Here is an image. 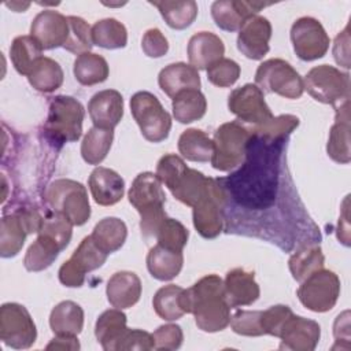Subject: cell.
Here are the masks:
<instances>
[{
	"mask_svg": "<svg viewBox=\"0 0 351 351\" xmlns=\"http://www.w3.org/2000/svg\"><path fill=\"white\" fill-rule=\"evenodd\" d=\"M186 306L196 326L203 332H219L230 324L223 280L217 274H207L186 289Z\"/></svg>",
	"mask_w": 351,
	"mask_h": 351,
	"instance_id": "1",
	"label": "cell"
},
{
	"mask_svg": "<svg viewBox=\"0 0 351 351\" xmlns=\"http://www.w3.org/2000/svg\"><path fill=\"white\" fill-rule=\"evenodd\" d=\"M49 208L63 215L73 226H81L90 217V204L86 188L74 180L59 178L52 181L44 195Z\"/></svg>",
	"mask_w": 351,
	"mask_h": 351,
	"instance_id": "2",
	"label": "cell"
},
{
	"mask_svg": "<svg viewBox=\"0 0 351 351\" xmlns=\"http://www.w3.org/2000/svg\"><path fill=\"white\" fill-rule=\"evenodd\" d=\"M84 117L85 110L80 100L66 95L55 96L48 107L44 130L55 143L77 141L82 136Z\"/></svg>",
	"mask_w": 351,
	"mask_h": 351,
	"instance_id": "3",
	"label": "cell"
},
{
	"mask_svg": "<svg viewBox=\"0 0 351 351\" xmlns=\"http://www.w3.org/2000/svg\"><path fill=\"white\" fill-rule=\"evenodd\" d=\"M130 111L145 140L160 143L169 137L171 117L154 93L136 92L130 99Z\"/></svg>",
	"mask_w": 351,
	"mask_h": 351,
	"instance_id": "4",
	"label": "cell"
},
{
	"mask_svg": "<svg viewBox=\"0 0 351 351\" xmlns=\"http://www.w3.org/2000/svg\"><path fill=\"white\" fill-rule=\"evenodd\" d=\"M251 134L250 130L237 121L222 123L214 133V152L211 165L215 170L230 171L244 159Z\"/></svg>",
	"mask_w": 351,
	"mask_h": 351,
	"instance_id": "5",
	"label": "cell"
},
{
	"mask_svg": "<svg viewBox=\"0 0 351 351\" xmlns=\"http://www.w3.org/2000/svg\"><path fill=\"white\" fill-rule=\"evenodd\" d=\"M304 90L319 103L339 106L350 100V74L329 64L313 67L303 80Z\"/></svg>",
	"mask_w": 351,
	"mask_h": 351,
	"instance_id": "6",
	"label": "cell"
},
{
	"mask_svg": "<svg viewBox=\"0 0 351 351\" xmlns=\"http://www.w3.org/2000/svg\"><path fill=\"white\" fill-rule=\"evenodd\" d=\"M255 85L266 93H277L285 99H299L304 92L303 78L284 59L273 58L262 62L255 73Z\"/></svg>",
	"mask_w": 351,
	"mask_h": 351,
	"instance_id": "7",
	"label": "cell"
},
{
	"mask_svg": "<svg viewBox=\"0 0 351 351\" xmlns=\"http://www.w3.org/2000/svg\"><path fill=\"white\" fill-rule=\"evenodd\" d=\"M296 295L307 310L326 313L340 296V280L336 273L322 267L300 282Z\"/></svg>",
	"mask_w": 351,
	"mask_h": 351,
	"instance_id": "8",
	"label": "cell"
},
{
	"mask_svg": "<svg viewBox=\"0 0 351 351\" xmlns=\"http://www.w3.org/2000/svg\"><path fill=\"white\" fill-rule=\"evenodd\" d=\"M0 339L7 347L15 350H25L34 344L37 329L25 306L10 302L0 307Z\"/></svg>",
	"mask_w": 351,
	"mask_h": 351,
	"instance_id": "9",
	"label": "cell"
},
{
	"mask_svg": "<svg viewBox=\"0 0 351 351\" xmlns=\"http://www.w3.org/2000/svg\"><path fill=\"white\" fill-rule=\"evenodd\" d=\"M226 193L218 180L210 178L204 196L193 206V226L204 239H214L223 229Z\"/></svg>",
	"mask_w": 351,
	"mask_h": 351,
	"instance_id": "10",
	"label": "cell"
},
{
	"mask_svg": "<svg viewBox=\"0 0 351 351\" xmlns=\"http://www.w3.org/2000/svg\"><path fill=\"white\" fill-rule=\"evenodd\" d=\"M108 254L101 251L90 234L84 237L73 255L60 266L59 281L69 288H80L85 282L86 273H90L103 266Z\"/></svg>",
	"mask_w": 351,
	"mask_h": 351,
	"instance_id": "11",
	"label": "cell"
},
{
	"mask_svg": "<svg viewBox=\"0 0 351 351\" xmlns=\"http://www.w3.org/2000/svg\"><path fill=\"white\" fill-rule=\"evenodd\" d=\"M291 43L299 59L311 62L325 56L329 49L330 38L318 19L302 16L292 23Z\"/></svg>",
	"mask_w": 351,
	"mask_h": 351,
	"instance_id": "12",
	"label": "cell"
},
{
	"mask_svg": "<svg viewBox=\"0 0 351 351\" xmlns=\"http://www.w3.org/2000/svg\"><path fill=\"white\" fill-rule=\"evenodd\" d=\"M228 108L239 121L255 126L265 125L273 118L263 92L255 84H245L233 89L228 97Z\"/></svg>",
	"mask_w": 351,
	"mask_h": 351,
	"instance_id": "13",
	"label": "cell"
},
{
	"mask_svg": "<svg viewBox=\"0 0 351 351\" xmlns=\"http://www.w3.org/2000/svg\"><path fill=\"white\" fill-rule=\"evenodd\" d=\"M130 204L138 211L140 217H147L165 211L166 195L156 174L143 171L136 176L128 192Z\"/></svg>",
	"mask_w": 351,
	"mask_h": 351,
	"instance_id": "14",
	"label": "cell"
},
{
	"mask_svg": "<svg viewBox=\"0 0 351 351\" xmlns=\"http://www.w3.org/2000/svg\"><path fill=\"white\" fill-rule=\"evenodd\" d=\"M271 38V23L267 18L254 15L240 27L237 34V49L248 59L261 60L269 52Z\"/></svg>",
	"mask_w": 351,
	"mask_h": 351,
	"instance_id": "15",
	"label": "cell"
},
{
	"mask_svg": "<svg viewBox=\"0 0 351 351\" xmlns=\"http://www.w3.org/2000/svg\"><path fill=\"white\" fill-rule=\"evenodd\" d=\"M280 350L313 351L321 337V326L314 319L292 314L284 324L280 336Z\"/></svg>",
	"mask_w": 351,
	"mask_h": 351,
	"instance_id": "16",
	"label": "cell"
},
{
	"mask_svg": "<svg viewBox=\"0 0 351 351\" xmlns=\"http://www.w3.org/2000/svg\"><path fill=\"white\" fill-rule=\"evenodd\" d=\"M69 30L67 16L55 10L40 11L30 25V36L40 43L43 49L63 47L67 41Z\"/></svg>",
	"mask_w": 351,
	"mask_h": 351,
	"instance_id": "17",
	"label": "cell"
},
{
	"mask_svg": "<svg viewBox=\"0 0 351 351\" xmlns=\"http://www.w3.org/2000/svg\"><path fill=\"white\" fill-rule=\"evenodd\" d=\"M270 5L269 3L258 1H240V0H219L211 4V16L215 25L225 32H236L244 22L258 15V12Z\"/></svg>",
	"mask_w": 351,
	"mask_h": 351,
	"instance_id": "18",
	"label": "cell"
},
{
	"mask_svg": "<svg viewBox=\"0 0 351 351\" xmlns=\"http://www.w3.org/2000/svg\"><path fill=\"white\" fill-rule=\"evenodd\" d=\"M88 114L93 126L114 129L123 117V97L115 89L95 93L88 103Z\"/></svg>",
	"mask_w": 351,
	"mask_h": 351,
	"instance_id": "19",
	"label": "cell"
},
{
	"mask_svg": "<svg viewBox=\"0 0 351 351\" xmlns=\"http://www.w3.org/2000/svg\"><path fill=\"white\" fill-rule=\"evenodd\" d=\"M225 298L230 308L240 306H250L258 300L261 289L255 281L254 271L241 267L232 269L226 273L223 280Z\"/></svg>",
	"mask_w": 351,
	"mask_h": 351,
	"instance_id": "20",
	"label": "cell"
},
{
	"mask_svg": "<svg viewBox=\"0 0 351 351\" xmlns=\"http://www.w3.org/2000/svg\"><path fill=\"white\" fill-rule=\"evenodd\" d=\"M88 186L93 200L100 206L118 203L125 193L123 178L112 169L97 166L89 176Z\"/></svg>",
	"mask_w": 351,
	"mask_h": 351,
	"instance_id": "21",
	"label": "cell"
},
{
	"mask_svg": "<svg viewBox=\"0 0 351 351\" xmlns=\"http://www.w3.org/2000/svg\"><path fill=\"white\" fill-rule=\"evenodd\" d=\"M336 121L329 130V138L326 144L328 156L341 165H347L351 160L350 148V100L343 101L335 107Z\"/></svg>",
	"mask_w": 351,
	"mask_h": 351,
	"instance_id": "22",
	"label": "cell"
},
{
	"mask_svg": "<svg viewBox=\"0 0 351 351\" xmlns=\"http://www.w3.org/2000/svg\"><path fill=\"white\" fill-rule=\"evenodd\" d=\"M189 64L196 70H207L213 63L223 58V41L211 32H199L188 41Z\"/></svg>",
	"mask_w": 351,
	"mask_h": 351,
	"instance_id": "23",
	"label": "cell"
},
{
	"mask_svg": "<svg viewBox=\"0 0 351 351\" xmlns=\"http://www.w3.org/2000/svg\"><path fill=\"white\" fill-rule=\"evenodd\" d=\"M106 293L112 307L121 310L129 308L134 306L141 296V280L133 271H117L107 281Z\"/></svg>",
	"mask_w": 351,
	"mask_h": 351,
	"instance_id": "24",
	"label": "cell"
},
{
	"mask_svg": "<svg viewBox=\"0 0 351 351\" xmlns=\"http://www.w3.org/2000/svg\"><path fill=\"white\" fill-rule=\"evenodd\" d=\"M128 332L126 315L121 308H108L96 319L95 336L106 351H118Z\"/></svg>",
	"mask_w": 351,
	"mask_h": 351,
	"instance_id": "25",
	"label": "cell"
},
{
	"mask_svg": "<svg viewBox=\"0 0 351 351\" xmlns=\"http://www.w3.org/2000/svg\"><path fill=\"white\" fill-rule=\"evenodd\" d=\"M158 84L160 89L171 99L181 90L200 89L202 85L197 70L184 62L170 63L162 69L158 75Z\"/></svg>",
	"mask_w": 351,
	"mask_h": 351,
	"instance_id": "26",
	"label": "cell"
},
{
	"mask_svg": "<svg viewBox=\"0 0 351 351\" xmlns=\"http://www.w3.org/2000/svg\"><path fill=\"white\" fill-rule=\"evenodd\" d=\"M184 265L182 251H174L155 244L147 255V269L149 274L159 281L176 278Z\"/></svg>",
	"mask_w": 351,
	"mask_h": 351,
	"instance_id": "27",
	"label": "cell"
},
{
	"mask_svg": "<svg viewBox=\"0 0 351 351\" xmlns=\"http://www.w3.org/2000/svg\"><path fill=\"white\" fill-rule=\"evenodd\" d=\"M64 250L51 234L38 232L37 239L30 244L23 258V266L27 271H41L52 265L59 252Z\"/></svg>",
	"mask_w": 351,
	"mask_h": 351,
	"instance_id": "28",
	"label": "cell"
},
{
	"mask_svg": "<svg viewBox=\"0 0 351 351\" xmlns=\"http://www.w3.org/2000/svg\"><path fill=\"white\" fill-rule=\"evenodd\" d=\"M155 313L165 321L180 319L184 314H188L186 306V289L169 284L159 288L152 299Z\"/></svg>",
	"mask_w": 351,
	"mask_h": 351,
	"instance_id": "29",
	"label": "cell"
},
{
	"mask_svg": "<svg viewBox=\"0 0 351 351\" xmlns=\"http://www.w3.org/2000/svg\"><path fill=\"white\" fill-rule=\"evenodd\" d=\"M49 326L55 335L78 336L84 328V310L73 300L58 303L49 314Z\"/></svg>",
	"mask_w": 351,
	"mask_h": 351,
	"instance_id": "30",
	"label": "cell"
},
{
	"mask_svg": "<svg viewBox=\"0 0 351 351\" xmlns=\"http://www.w3.org/2000/svg\"><path fill=\"white\" fill-rule=\"evenodd\" d=\"M27 234L30 233L19 211L4 215L1 218L0 228V255L3 258H12L18 255Z\"/></svg>",
	"mask_w": 351,
	"mask_h": 351,
	"instance_id": "31",
	"label": "cell"
},
{
	"mask_svg": "<svg viewBox=\"0 0 351 351\" xmlns=\"http://www.w3.org/2000/svg\"><path fill=\"white\" fill-rule=\"evenodd\" d=\"M90 237L101 251L112 254L125 244L128 228L122 219L117 217H106L95 225Z\"/></svg>",
	"mask_w": 351,
	"mask_h": 351,
	"instance_id": "32",
	"label": "cell"
},
{
	"mask_svg": "<svg viewBox=\"0 0 351 351\" xmlns=\"http://www.w3.org/2000/svg\"><path fill=\"white\" fill-rule=\"evenodd\" d=\"M171 108L176 121L180 123H191L204 117L207 100L200 89H185L173 97Z\"/></svg>",
	"mask_w": 351,
	"mask_h": 351,
	"instance_id": "33",
	"label": "cell"
},
{
	"mask_svg": "<svg viewBox=\"0 0 351 351\" xmlns=\"http://www.w3.org/2000/svg\"><path fill=\"white\" fill-rule=\"evenodd\" d=\"M178 151L186 160L208 162L214 152V143L208 134L200 129H186L178 138Z\"/></svg>",
	"mask_w": 351,
	"mask_h": 351,
	"instance_id": "34",
	"label": "cell"
},
{
	"mask_svg": "<svg viewBox=\"0 0 351 351\" xmlns=\"http://www.w3.org/2000/svg\"><path fill=\"white\" fill-rule=\"evenodd\" d=\"M73 73L75 80L85 86L101 84L108 78L110 69L107 60L97 53L85 52L74 60Z\"/></svg>",
	"mask_w": 351,
	"mask_h": 351,
	"instance_id": "35",
	"label": "cell"
},
{
	"mask_svg": "<svg viewBox=\"0 0 351 351\" xmlns=\"http://www.w3.org/2000/svg\"><path fill=\"white\" fill-rule=\"evenodd\" d=\"M27 80L36 90L43 93H51L62 86L64 74L56 60L41 56L29 73Z\"/></svg>",
	"mask_w": 351,
	"mask_h": 351,
	"instance_id": "36",
	"label": "cell"
},
{
	"mask_svg": "<svg viewBox=\"0 0 351 351\" xmlns=\"http://www.w3.org/2000/svg\"><path fill=\"white\" fill-rule=\"evenodd\" d=\"M114 140V129H103L92 126L82 138L81 143V156L88 165H100Z\"/></svg>",
	"mask_w": 351,
	"mask_h": 351,
	"instance_id": "37",
	"label": "cell"
},
{
	"mask_svg": "<svg viewBox=\"0 0 351 351\" xmlns=\"http://www.w3.org/2000/svg\"><path fill=\"white\" fill-rule=\"evenodd\" d=\"M43 56V47L32 36H18L10 47V58L15 70L22 75H29L33 66Z\"/></svg>",
	"mask_w": 351,
	"mask_h": 351,
	"instance_id": "38",
	"label": "cell"
},
{
	"mask_svg": "<svg viewBox=\"0 0 351 351\" xmlns=\"http://www.w3.org/2000/svg\"><path fill=\"white\" fill-rule=\"evenodd\" d=\"M155 5L167 26L176 30H184L193 23L197 16V4L193 0L186 1H149Z\"/></svg>",
	"mask_w": 351,
	"mask_h": 351,
	"instance_id": "39",
	"label": "cell"
},
{
	"mask_svg": "<svg viewBox=\"0 0 351 351\" xmlns=\"http://www.w3.org/2000/svg\"><path fill=\"white\" fill-rule=\"evenodd\" d=\"M324 262L325 256L321 247L318 244H310L296 250V252L292 254V256L289 258L288 266L292 277L298 282H302L314 271L322 269Z\"/></svg>",
	"mask_w": 351,
	"mask_h": 351,
	"instance_id": "40",
	"label": "cell"
},
{
	"mask_svg": "<svg viewBox=\"0 0 351 351\" xmlns=\"http://www.w3.org/2000/svg\"><path fill=\"white\" fill-rule=\"evenodd\" d=\"M93 44L104 49H119L128 44V30L115 18H104L92 26Z\"/></svg>",
	"mask_w": 351,
	"mask_h": 351,
	"instance_id": "41",
	"label": "cell"
},
{
	"mask_svg": "<svg viewBox=\"0 0 351 351\" xmlns=\"http://www.w3.org/2000/svg\"><path fill=\"white\" fill-rule=\"evenodd\" d=\"M208 182L210 178H207L203 173L188 167L180 182L170 192L181 203L193 207L204 196Z\"/></svg>",
	"mask_w": 351,
	"mask_h": 351,
	"instance_id": "42",
	"label": "cell"
},
{
	"mask_svg": "<svg viewBox=\"0 0 351 351\" xmlns=\"http://www.w3.org/2000/svg\"><path fill=\"white\" fill-rule=\"evenodd\" d=\"M69 21V37L64 43L63 48L71 53L82 55L85 52H90L93 47L92 40V27L80 16L70 15Z\"/></svg>",
	"mask_w": 351,
	"mask_h": 351,
	"instance_id": "43",
	"label": "cell"
},
{
	"mask_svg": "<svg viewBox=\"0 0 351 351\" xmlns=\"http://www.w3.org/2000/svg\"><path fill=\"white\" fill-rule=\"evenodd\" d=\"M188 237L189 232L180 221L166 217L156 232L155 240L156 244L162 247L174 251H182L188 243Z\"/></svg>",
	"mask_w": 351,
	"mask_h": 351,
	"instance_id": "44",
	"label": "cell"
},
{
	"mask_svg": "<svg viewBox=\"0 0 351 351\" xmlns=\"http://www.w3.org/2000/svg\"><path fill=\"white\" fill-rule=\"evenodd\" d=\"M186 169L188 166L185 165L182 158L176 154H166L158 160L155 174L158 176L160 182L165 184V186L173 191L182 178Z\"/></svg>",
	"mask_w": 351,
	"mask_h": 351,
	"instance_id": "45",
	"label": "cell"
},
{
	"mask_svg": "<svg viewBox=\"0 0 351 351\" xmlns=\"http://www.w3.org/2000/svg\"><path fill=\"white\" fill-rule=\"evenodd\" d=\"M299 126V118L295 115H280V117H273L269 122L261 126H255L254 132L263 137L266 141H277L288 136L295 128Z\"/></svg>",
	"mask_w": 351,
	"mask_h": 351,
	"instance_id": "46",
	"label": "cell"
},
{
	"mask_svg": "<svg viewBox=\"0 0 351 351\" xmlns=\"http://www.w3.org/2000/svg\"><path fill=\"white\" fill-rule=\"evenodd\" d=\"M240 77V66L229 58H222L207 69L208 81L219 88L232 86Z\"/></svg>",
	"mask_w": 351,
	"mask_h": 351,
	"instance_id": "47",
	"label": "cell"
},
{
	"mask_svg": "<svg viewBox=\"0 0 351 351\" xmlns=\"http://www.w3.org/2000/svg\"><path fill=\"white\" fill-rule=\"evenodd\" d=\"M261 317H262L261 310H254V311L237 310L230 317L229 325L234 333L241 336H250V337L263 336Z\"/></svg>",
	"mask_w": 351,
	"mask_h": 351,
	"instance_id": "48",
	"label": "cell"
},
{
	"mask_svg": "<svg viewBox=\"0 0 351 351\" xmlns=\"http://www.w3.org/2000/svg\"><path fill=\"white\" fill-rule=\"evenodd\" d=\"M292 314H293L292 310L285 304H276L262 311L261 325H262L263 335L278 337L284 324Z\"/></svg>",
	"mask_w": 351,
	"mask_h": 351,
	"instance_id": "49",
	"label": "cell"
},
{
	"mask_svg": "<svg viewBox=\"0 0 351 351\" xmlns=\"http://www.w3.org/2000/svg\"><path fill=\"white\" fill-rule=\"evenodd\" d=\"M155 350H178L184 341V333L180 325L165 324L160 325L154 333Z\"/></svg>",
	"mask_w": 351,
	"mask_h": 351,
	"instance_id": "50",
	"label": "cell"
},
{
	"mask_svg": "<svg viewBox=\"0 0 351 351\" xmlns=\"http://www.w3.org/2000/svg\"><path fill=\"white\" fill-rule=\"evenodd\" d=\"M141 48L148 58H162L169 51V41L159 29L152 27L144 33Z\"/></svg>",
	"mask_w": 351,
	"mask_h": 351,
	"instance_id": "51",
	"label": "cell"
},
{
	"mask_svg": "<svg viewBox=\"0 0 351 351\" xmlns=\"http://www.w3.org/2000/svg\"><path fill=\"white\" fill-rule=\"evenodd\" d=\"M154 337L151 333L141 330V329H129L125 339L122 340L119 350H138V351H148L154 350Z\"/></svg>",
	"mask_w": 351,
	"mask_h": 351,
	"instance_id": "52",
	"label": "cell"
},
{
	"mask_svg": "<svg viewBox=\"0 0 351 351\" xmlns=\"http://www.w3.org/2000/svg\"><path fill=\"white\" fill-rule=\"evenodd\" d=\"M333 336H335L336 344L332 347V350H336V348L350 350V311L348 310L339 314L337 318L335 319Z\"/></svg>",
	"mask_w": 351,
	"mask_h": 351,
	"instance_id": "53",
	"label": "cell"
},
{
	"mask_svg": "<svg viewBox=\"0 0 351 351\" xmlns=\"http://www.w3.org/2000/svg\"><path fill=\"white\" fill-rule=\"evenodd\" d=\"M333 58L339 66L350 69V26L341 30L333 43Z\"/></svg>",
	"mask_w": 351,
	"mask_h": 351,
	"instance_id": "54",
	"label": "cell"
},
{
	"mask_svg": "<svg viewBox=\"0 0 351 351\" xmlns=\"http://www.w3.org/2000/svg\"><path fill=\"white\" fill-rule=\"evenodd\" d=\"M337 239L344 244L350 245V225H348V196H346L339 218V226H337Z\"/></svg>",
	"mask_w": 351,
	"mask_h": 351,
	"instance_id": "55",
	"label": "cell"
},
{
	"mask_svg": "<svg viewBox=\"0 0 351 351\" xmlns=\"http://www.w3.org/2000/svg\"><path fill=\"white\" fill-rule=\"evenodd\" d=\"M80 341L77 336H60L56 335L48 344L47 350H70V351H77L80 350Z\"/></svg>",
	"mask_w": 351,
	"mask_h": 351,
	"instance_id": "56",
	"label": "cell"
},
{
	"mask_svg": "<svg viewBox=\"0 0 351 351\" xmlns=\"http://www.w3.org/2000/svg\"><path fill=\"white\" fill-rule=\"evenodd\" d=\"M5 5L15 10L16 12H23V10H26L30 5V3H25V4H22V3H5Z\"/></svg>",
	"mask_w": 351,
	"mask_h": 351,
	"instance_id": "57",
	"label": "cell"
}]
</instances>
